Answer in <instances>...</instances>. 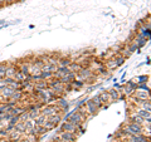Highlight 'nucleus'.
<instances>
[{
    "label": "nucleus",
    "mask_w": 151,
    "mask_h": 142,
    "mask_svg": "<svg viewBox=\"0 0 151 142\" xmlns=\"http://www.w3.org/2000/svg\"><path fill=\"white\" fill-rule=\"evenodd\" d=\"M67 121L78 127V126H81L82 123H84V121H86V113H82V112H79V111H76V112L72 113V116H70Z\"/></svg>",
    "instance_id": "obj_1"
},
{
    "label": "nucleus",
    "mask_w": 151,
    "mask_h": 142,
    "mask_svg": "<svg viewBox=\"0 0 151 142\" xmlns=\"http://www.w3.org/2000/svg\"><path fill=\"white\" fill-rule=\"evenodd\" d=\"M77 77L79 78V80H83V82H86V80H89L91 78L94 77V73L91 68H81V70L77 73Z\"/></svg>",
    "instance_id": "obj_2"
},
{
    "label": "nucleus",
    "mask_w": 151,
    "mask_h": 142,
    "mask_svg": "<svg viewBox=\"0 0 151 142\" xmlns=\"http://www.w3.org/2000/svg\"><path fill=\"white\" fill-rule=\"evenodd\" d=\"M58 108H57L55 105H50V103H48V105H45L43 108L40 110V115H43L45 117H50L55 115V113H58Z\"/></svg>",
    "instance_id": "obj_3"
},
{
    "label": "nucleus",
    "mask_w": 151,
    "mask_h": 142,
    "mask_svg": "<svg viewBox=\"0 0 151 142\" xmlns=\"http://www.w3.org/2000/svg\"><path fill=\"white\" fill-rule=\"evenodd\" d=\"M59 138L68 141V142H74L77 140V135L72 133V132H67V131H59Z\"/></svg>",
    "instance_id": "obj_4"
},
{
    "label": "nucleus",
    "mask_w": 151,
    "mask_h": 142,
    "mask_svg": "<svg viewBox=\"0 0 151 142\" xmlns=\"http://www.w3.org/2000/svg\"><path fill=\"white\" fill-rule=\"evenodd\" d=\"M60 131H67V132H72V133H77V126L67 121L60 126Z\"/></svg>",
    "instance_id": "obj_5"
},
{
    "label": "nucleus",
    "mask_w": 151,
    "mask_h": 142,
    "mask_svg": "<svg viewBox=\"0 0 151 142\" xmlns=\"http://www.w3.org/2000/svg\"><path fill=\"white\" fill-rule=\"evenodd\" d=\"M57 108H58V111L59 112H62V111H65V110H68V107H69V103L65 101V99L63 98H59L58 101H57Z\"/></svg>",
    "instance_id": "obj_6"
},
{
    "label": "nucleus",
    "mask_w": 151,
    "mask_h": 142,
    "mask_svg": "<svg viewBox=\"0 0 151 142\" xmlns=\"http://www.w3.org/2000/svg\"><path fill=\"white\" fill-rule=\"evenodd\" d=\"M14 91H15V89H13V88L6 86L5 88H3L1 91H0V96H1L4 99H8V98L12 97V94L14 93Z\"/></svg>",
    "instance_id": "obj_7"
},
{
    "label": "nucleus",
    "mask_w": 151,
    "mask_h": 142,
    "mask_svg": "<svg viewBox=\"0 0 151 142\" xmlns=\"http://www.w3.org/2000/svg\"><path fill=\"white\" fill-rule=\"evenodd\" d=\"M84 110H86V112L88 113H91V115H93V113H96L98 108L96 107V105L92 102V101H88L87 99V102H86V106H84Z\"/></svg>",
    "instance_id": "obj_8"
},
{
    "label": "nucleus",
    "mask_w": 151,
    "mask_h": 142,
    "mask_svg": "<svg viewBox=\"0 0 151 142\" xmlns=\"http://www.w3.org/2000/svg\"><path fill=\"white\" fill-rule=\"evenodd\" d=\"M18 70H19L18 67H14V65H8V67H6V75H5V77L14 79V77H15V74H17Z\"/></svg>",
    "instance_id": "obj_9"
},
{
    "label": "nucleus",
    "mask_w": 151,
    "mask_h": 142,
    "mask_svg": "<svg viewBox=\"0 0 151 142\" xmlns=\"http://www.w3.org/2000/svg\"><path fill=\"white\" fill-rule=\"evenodd\" d=\"M134 97L136 99H139V101H147L149 99V92H146V91H136Z\"/></svg>",
    "instance_id": "obj_10"
},
{
    "label": "nucleus",
    "mask_w": 151,
    "mask_h": 142,
    "mask_svg": "<svg viewBox=\"0 0 151 142\" xmlns=\"http://www.w3.org/2000/svg\"><path fill=\"white\" fill-rule=\"evenodd\" d=\"M48 121L50 122V123H53L54 126H57L60 121H62V115H60V112H58V113H55V115L48 117Z\"/></svg>",
    "instance_id": "obj_11"
},
{
    "label": "nucleus",
    "mask_w": 151,
    "mask_h": 142,
    "mask_svg": "<svg viewBox=\"0 0 151 142\" xmlns=\"http://www.w3.org/2000/svg\"><path fill=\"white\" fill-rule=\"evenodd\" d=\"M98 97H100L101 102H102V105L112 102V99H111V97H110V94H108V92H102V93L98 94Z\"/></svg>",
    "instance_id": "obj_12"
},
{
    "label": "nucleus",
    "mask_w": 151,
    "mask_h": 142,
    "mask_svg": "<svg viewBox=\"0 0 151 142\" xmlns=\"http://www.w3.org/2000/svg\"><path fill=\"white\" fill-rule=\"evenodd\" d=\"M81 68H82V67H81V64L77 63V62H73V60H72V63L68 65L69 72H74V73H78L79 70H81Z\"/></svg>",
    "instance_id": "obj_13"
},
{
    "label": "nucleus",
    "mask_w": 151,
    "mask_h": 142,
    "mask_svg": "<svg viewBox=\"0 0 151 142\" xmlns=\"http://www.w3.org/2000/svg\"><path fill=\"white\" fill-rule=\"evenodd\" d=\"M72 63V60H70L69 58H58V63H57V65L58 67H68V65Z\"/></svg>",
    "instance_id": "obj_14"
},
{
    "label": "nucleus",
    "mask_w": 151,
    "mask_h": 142,
    "mask_svg": "<svg viewBox=\"0 0 151 142\" xmlns=\"http://www.w3.org/2000/svg\"><path fill=\"white\" fill-rule=\"evenodd\" d=\"M70 84H72V87H73V89H77V88H81V87H83L84 86V82L83 80H72L70 82Z\"/></svg>",
    "instance_id": "obj_15"
},
{
    "label": "nucleus",
    "mask_w": 151,
    "mask_h": 142,
    "mask_svg": "<svg viewBox=\"0 0 151 142\" xmlns=\"http://www.w3.org/2000/svg\"><path fill=\"white\" fill-rule=\"evenodd\" d=\"M6 67H8V64L0 63V78H5V75H6Z\"/></svg>",
    "instance_id": "obj_16"
},
{
    "label": "nucleus",
    "mask_w": 151,
    "mask_h": 142,
    "mask_svg": "<svg viewBox=\"0 0 151 142\" xmlns=\"http://www.w3.org/2000/svg\"><path fill=\"white\" fill-rule=\"evenodd\" d=\"M108 94H110V97H111V99L112 101H117V99H119V92L117 91H115V89H110V91H108Z\"/></svg>",
    "instance_id": "obj_17"
},
{
    "label": "nucleus",
    "mask_w": 151,
    "mask_h": 142,
    "mask_svg": "<svg viewBox=\"0 0 151 142\" xmlns=\"http://www.w3.org/2000/svg\"><path fill=\"white\" fill-rule=\"evenodd\" d=\"M113 60H115V63H116L117 67H120V65L125 62V58H124L122 55H119V57H115V58H113Z\"/></svg>",
    "instance_id": "obj_18"
},
{
    "label": "nucleus",
    "mask_w": 151,
    "mask_h": 142,
    "mask_svg": "<svg viewBox=\"0 0 151 142\" xmlns=\"http://www.w3.org/2000/svg\"><path fill=\"white\" fill-rule=\"evenodd\" d=\"M91 101L94 103V105H96V107L98 108V110H100V108L103 106V105H102V102H101V99H100V97H98V96H96L93 99H91Z\"/></svg>",
    "instance_id": "obj_19"
},
{
    "label": "nucleus",
    "mask_w": 151,
    "mask_h": 142,
    "mask_svg": "<svg viewBox=\"0 0 151 142\" xmlns=\"http://www.w3.org/2000/svg\"><path fill=\"white\" fill-rule=\"evenodd\" d=\"M8 86V80L6 78H0V91H1L3 88H5Z\"/></svg>",
    "instance_id": "obj_20"
},
{
    "label": "nucleus",
    "mask_w": 151,
    "mask_h": 142,
    "mask_svg": "<svg viewBox=\"0 0 151 142\" xmlns=\"http://www.w3.org/2000/svg\"><path fill=\"white\" fill-rule=\"evenodd\" d=\"M86 102H87V98H82V99H79V102L77 103V105H76V110H78L79 107H82Z\"/></svg>",
    "instance_id": "obj_21"
},
{
    "label": "nucleus",
    "mask_w": 151,
    "mask_h": 142,
    "mask_svg": "<svg viewBox=\"0 0 151 142\" xmlns=\"http://www.w3.org/2000/svg\"><path fill=\"white\" fill-rule=\"evenodd\" d=\"M147 79H149L147 75H141V77H137V82L139 83H146Z\"/></svg>",
    "instance_id": "obj_22"
},
{
    "label": "nucleus",
    "mask_w": 151,
    "mask_h": 142,
    "mask_svg": "<svg viewBox=\"0 0 151 142\" xmlns=\"http://www.w3.org/2000/svg\"><path fill=\"white\" fill-rule=\"evenodd\" d=\"M136 88H140V89H144V91H146V92H149V86H146L145 83H142V84H140V86H137Z\"/></svg>",
    "instance_id": "obj_23"
},
{
    "label": "nucleus",
    "mask_w": 151,
    "mask_h": 142,
    "mask_svg": "<svg viewBox=\"0 0 151 142\" xmlns=\"http://www.w3.org/2000/svg\"><path fill=\"white\" fill-rule=\"evenodd\" d=\"M14 1H17V0H5V5H10Z\"/></svg>",
    "instance_id": "obj_24"
},
{
    "label": "nucleus",
    "mask_w": 151,
    "mask_h": 142,
    "mask_svg": "<svg viewBox=\"0 0 151 142\" xmlns=\"http://www.w3.org/2000/svg\"><path fill=\"white\" fill-rule=\"evenodd\" d=\"M5 5V0H0V6Z\"/></svg>",
    "instance_id": "obj_25"
},
{
    "label": "nucleus",
    "mask_w": 151,
    "mask_h": 142,
    "mask_svg": "<svg viewBox=\"0 0 151 142\" xmlns=\"http://www.w3.org/2000/svg\"><path fill=\"white\" fill-rule=\"evenodd\" d=\"M17 142H28V141H27V140H22V138H20V140H18Z\"/></svg>",
    "instance_id": "obj_26"
}]
</instances>
